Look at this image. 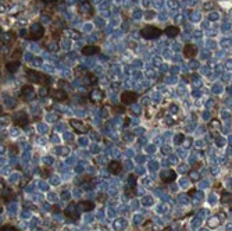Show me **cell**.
Returning <instances> with one entry per match:
<instances>
[{"instance_id":"cell-4","label":"cell","mask_w":232,"mask_h":231,"mask_svg":"<svg viewBox=\"0 0 232 231\" xmlns=\"http://www.w3.org/2000/svg\"><path fill=\"white\" fill-rule=\"evenodd\" d=\"M138 100V93L132 91H127L124 93H121V103L123 105H132Z\"/></svg>"},{"instance_id":"cell-20","label":"cell","mask_w":232,"mask_h":231,"mask_svg":"<svg viewBox=\"0 0 232 231\" xmlns=\"http://www.w3.org/2000/svg\"><path fill=\"white\" fill-rule=\"evenodd\" d=\"M210 127H213V128H220V121L217 120V118H214V120H211V123H210Z\"/></svg>"},{"instance_id":"cell-26","label":"cell","mask_w":232,"mask_h":231,"mask_svg":"<svg viewBox=\"0 0 232 231\" xmlns=\"http://www.w3.org/2000/svg\"><path fill=\"white\" fill-rule=\"evenodd\" d=\"M2 210H3V206L0 205V213H2Z\"/></svg>"},{"instance_id":"cell-13","label":"cell","mask_w":232,"mask_h":231,"mask_svg":"<svg viewBox=\"0 0 232 231\" xmlns=\"http://www.w3.org/2000/svg\"><path fill=\"white\" fill-rule=\"evenodd\" d=\"M97 52H99L97 46H85L82 49V54H85V56H92V54H96Z\"/></svg>"},{"instance_id":"cell-25","label":"cell","mask_w":232,"mask_h":231,"mask_svg":"<svg viewBox=\"0 0 232 231\" xmlns=\"http://www.w3.org/2000/svg\"><path fill=\"white\" fill-rule=\"evenodd\" d=\"M177 138H178V139H177V143H179V142H181V141H182V135H178V136H177Z\"/></svg>"},{"instance_id":"cell-7","label":"cell","mask_w":232,"mask_h":231,"mask_svg":"<svg viewBox=\"0 0 232 231\" xmlns=\"http://www.w3.org/2000/svg\"><path fill=\"white\" fill-rule=\"evenodd\" d=\"M70 124H71V127L74 128V131L78 134H84L86 132V127H85V124L82 123V121L79 120H70Z\"/></svg>"},{"instance_id":"cell-21","label":"cell","mask_w":232,"mask_h":231,"mask_svg":"<svg viewBox=\"0 0 232 231\" xmlns=\"http://www.w3.org/2000/svg\"><path fill=\"white\" fill-rule=\"evenodd\" d=\"M125 193H127V196H129V198H132V196H134V189H129V188H127L125 189Z\"/></svg>"},{"instance_id":"cell-22","label":"cell","mask_w":232,"mask_h":231,"mask_svg":"<svg viewBox=\"0 0 232 231\" xmlns=\"http://www.w3.org/2000/svg\"><path fill=\"white\" fill-rule=\"evenodd\" d=\"M114 111H116V113H124L125 109L124 107H114Z\"/></svg>"},{"instance_id":"cell-6","label":"cell","mask_w":232,"mask_h":231,"mask_svg":"<svg viewBox=\"0 0 232 231\" xmlns=\"http://www.w3.org/2000/svg\"><path fill=\"white\" fill-rule=\"evenodd\" d=\"M50 95H52V98L59 102H63V100L68 99V95H67L66 91H63V89H53V91L50 92Z\"/></svg>"},{"instance_id":"cell-1","label":"cell","mask_w":232,"mask_h":231,"mask_svg":"<svg viewBox=\"0 0 232 231\" xmlns=\"http://www.w3.org/2000/svg\"><path fill=\"white\" fill-rule=\"evenodd\" d=\"M141 35L145 39H157L161 35V29H159L157 27H145L141 31Z\"/></svg>"},{"instance_id":"cell-14","label":"cell","mask_w":232,"mask_h":231,"mask_svg":"<svg viewBox=\"0 0 232 231\" xmlns=\"http://www.w3.org/2000/svg\"><path fill=\"white\" fill-rule=\"evenodd\" d=\"M17 116H18V117H16V124L17 125L24 127V125L28 124V117H27L24 113H20V114H17Z\"/></svg>"},{"instance_id":"cell-5","label":"cell","mask_w":232,"mask_h":231,"mask_svg":"<svg viewBox=\"0 0 232 231\" xmlns=\"http://www.w3.org/2000/svg\"><path fill=\"white\" fill-rule=\"evenodd\" d=\"M89 98H91V102H93V103H100L104 99V93L100 89H92V92L89 93Z\"/></svg>"},{"instance_id":"cell-10","label":"cell","mask_w":232,"mask_h":231,"mask_svg":"<svg viewBox=\"0 0 232 231\" xmlns=\"http://www.w3.org/2000/svg\"><path fill=\"white\" fill-rule=\"evenodd\" d=\"M196 53H198V50H196V48H195L193 45H186L185 48H184V54H185L186 59H192V57L196 56Z\"/></svg>"},{"instance_id":"cell-3","label":"cell","mask_w":232,"mask_h":231,"mask_svg":"<svg viewBox=\"0 0 232 231\" xmlns=\"http://www.w3.org/2000/svg\"><path fill=\"white\" fill-rule=\"evenodd\" d=\"M78 11L85 17H92L93 16V7L89 3L88 0H82L81 3L78 4Z\"/></svg>"},{"instance_id":"cell-18","label":"cell","mask_w":232,"mask_h":231,"mask_svg":"<svg viewBox=\"0 0 232 231\" xmlns=\"http://www.w3.org/2000/svg\"><path fill=\"white\" fill-rule=\"evenodd\" d=\"M88 78H89V82H88V84H97V78L95 77V74L89 73V74H88Z\"/></svg>"},{"instance_id":"cell-2","label":"cell","mask_w":232,"mask_h":231,"mask_svg":"<svg viewBox=\"0 0 232 231\" xmlns=\"http://www.w3.org/2000/svg\"><path fill=\"white\" fill-rule=\"evenodd\" d=\"M43 35H45V28L41 24H34V25L29 28V35H28L29 39L36 41V39H41Z\"/></svg>"},{"instance_id":"cell-8","label":"cell","mask_w":232,"mask_h":231,"mask_svg":"<svg viewBox=\"0 0 232 231\" xmlns=\"http://www.w3.org/2000/svg\"><path fill=\"white\" fill-rule=\"evenodd\" d=\"M161 181H163V182H166V184H170V182H173L174 180H175V173H174L173 170H166V171H163V173H161Z\"/></svg>"},{"instance_id":"cell-23","label":"cell","mask_w":232,"mask_h":231,"mask_svg":"<svg viewBox=\"0 0 232 231\" xmlns=\"http://www.w3.org/2000/svg\"><path fill=\"white\" fill-rule=\"evenodd\" d=\"M45 3H47V4H52V3H56L57 0H43Z\"/></svg>"},{"instance_id":"cell-15","label":"cell","mask_w":232,"mask_h":231,"mask_svg":"<svg viewBox=\"0 0 232 231\" xmlns=\"http://www.w3.org/2000/svg\"><path fill=\"white\" fill-rule=\"evenodd\" d=\"M20 68V61H9V63L6 64V70L9 71V73H16L17 70Z\"/></svg>"},{"instance_id":"cell-9","label":"cell","mask_w":232,"mask_h":231,"mask_svg":"<svg viewBox=\"0 0 232 231\" xmlns=\"http://www.w3.org/2000/svg\"><path fill=\"white\" fill-rule=\"evenodd\" d=\"M109 170L111 171L113 174H120L121 170H123V164H121L120 161H117V160H113V161H110Z\"/></svg>"},{"instance_id":"cell-24","label":"cell","mask_w":232,"mask_h":231,"mask_svg":"<svg viewBox=\"0 0 232 231\" xmlns=\"http://www.w3.org/2000/svg\"><path fill=\"white\" fill-rule=\"evenodd\" d=\"M204 9H213V3H209V6H207V4H206V6H204Z\"/></svg>"},{"instance_id":"cell-12","label":"cell","mask_w":232,"mask_h":231,"mask_svg":"<svg viewBox=\"0 0 232 231\" xmlns=\"http://www.w3.org/2000/svg\"><path fill=\"white\" fill-rule=\"evenodd\" d=\"M64 213H66V216H68V217H71V218H77V205L75 203H71Z\"/></svg>"},{"instance_id":"cell-17","label":"cell","mask_w":232,"mask_h":231,"mask_svg":"<svg viewBox=\"0 0 232 231\" xmlns=\"http://www.w3.org/2000/svg\"><path fill=\"white\" fill-rule=\"evenodd\" d=\"M81 206H82V209H84L85 212L93 210V208H95L93 202H91V200H85V202H81Z\"/></svg>"},{"instance_id":"cell-27","label":"cell","mask_w":232,"mask_h":231,"mask_svg":"<svg viewBox=\"0 0 232 231\" xmlns=\"http://www.w3.org/2000/svg\"><path fill=\"white\" fill-rule=\"evenodd\" d=\"M164 231H171V228L168 227V228H166V230H164Z\"/></svg>"},{"instance_id":"cell-16","label":"cell","mask_w":232,"mask_h":231,"mask_svg":"<svg viewBox=\"0 0 232 231\" xmlns=\"http://www.w3.org/2000/svg\"><path fill=\"white\" fill-rule=\"evenodd\" d=\"M22 95L25 96L27 99H32L34 98V88H32V85H25L24 88H22Z\"/></svg>"},{"instance_id":"cell-11","label":"cell","mask_w":232,"mask_h":231,"mask_svg":"<svg viewBox=\"0 0 232 231\" xmlns=\"http://www.w3.org/2000/svg\"><path fill=\"white\" fill-rule=\"evenodd\" d=\"M164 34H166L167 36H170V38H174V36H177L179 34V28L178 27H174V25L167 27L166 31H164Z\"/></svg>"},{"instance_id":"cell-19","label":"cell","mask_w":232,"mask_h":231,"mask_svg":"<svg viewBox=\"0 0 232 231\" xmlns=\"http://www.w3.org/2000/svg\"><path fill=\"white\" fill-rule=\"evenodd\" d=\"M0 231H17V228L13 226H4V227H0Z\"/></svg>"}]
</instances>
